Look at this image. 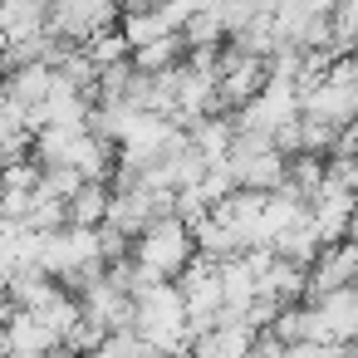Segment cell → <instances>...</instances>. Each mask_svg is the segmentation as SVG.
Wrapping results in <instances>:
<instances>
[{"label": "cell", "mask_w": 358, "mask_h": 358, "mask_svg": "<svg viewBox=\"0 0 358 358\" xmlns=\"http://www.w3.org/2000/svg\"><path fill=\"white\" fill-rule=\"evenodd\" d=\"M133 329L152 348H192L187 309H182V294L172 280H148L133 289Z\"/></svg>", "instance_id": "1"}, {"label": "cell", "mask_w": 358, "mask_h": 358, "mask_svg": "<svg viewBox=\"0 0 358 358\" xmlns=\"http://www.w3.org/2000/svg\"><path fill=\"white\" fill-rule=\"evenodd\" d=\"M192 226L177 216V211H162V216H152L143 231H138V245H133V260L143 265V270H152V275H162V280H172L187 260H192Z\"/></svg>", "instance_id": "2"}, {"label": "cell", "mask_w": 358, "mask_h": 358, "mask_svg": "<svg viewBox=\"0 0 358 358\" xmlns=\"http://www.w3.org/2000/svg\"><path fill=\"white\" fill-rule=\"evenodd\" d=\"M118 6L123 0H45V35L84 45L89 35L118 25Z\"/></svg>", "instance_id": "3"}, {"label": "cell", "mask_w": 358, "mask_h": 358, "mask_svg": "<svg viewBox=\"0 0 358 358\" xmlns=\"http://www.w3.org/2000/svg\"><path fill=\"white\" fill-rule=\"evenodd\" d=\"M309 304L319 309V319H324V329H329L334 343H353V338H358V294H353V285L324 289V294H314Z\"/></svg>", "instance_id": "4"}, {"label": "cell", "mask_w": 358, "mask_h": 358, "mask_svg": "<svg viewBox=\"0 0 358 358\" xmlns=\"http://www.w3.org/2000/svg\"><path fill=\"white\" fill-rule=\"evenodd\" d=\"M103 206H108V182L84 177V182L64 196V221H69V226H99V221H103Z\"/></svg>", "instance_id": "5"}, {"label": "cell", "mask_w": 358, "mask_h": 358, "mask_svg": "<svg viewBox=\"0 0 358 358\" xmlns=\"http://www.w3.org/2000/svg\"><path fill=\"white\" fill-rule=\"evenodd\" d=\"M182 55H187L182 30H167V35H157V40H148V45L128 50L133 69H172V64H182Z\"/></svg>", "instance_id": "6"}]
</instances>
